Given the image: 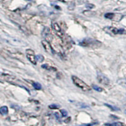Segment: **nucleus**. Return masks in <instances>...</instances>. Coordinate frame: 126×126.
Returning <instances> with one entry per match:
<instances>
[{"instance_id":"1","label":"nucleus","mask_w":126,"mask_h":126,"mask_svg":"<svg viewBox=\"0 0 126 126\" xmlns=\"http://www.w3.org/2000/svg\"><path fill=\"white\" fill-rule=\"evenodd\" d=\"M79 45L83 47H90L92 49H96L102 46L100 42L96 40L92 39V38H86L84 40H82L79 43Z\"/></svg>"},{"instance_id":"2","label":"nucleus","mask_w":126,"mask_h":126,"mask_svg":"<svg viewBox=\"0 0 126 126\" xmlns=\"http://www.w3.org/2000/svg\"><path fill=\"white\" fill-rule=\"evenodd\" d=\"M72 80H73L74 84H75L76 86H78V88L81 89L82 90L85 91V92L91 90V88L87 84H86L83 81H82L81 79L78 78L77 76H72Z\"/></svg>"},{"instance_id":"3","label":"nucleus","mask_w":126,"mask_h":126,"mask_svg":"<svg viewBox=\"0 0 126 126\" xmlns=\"http://www.w3.org/2000/svg\"><path fill=\"white\" fill-rule=\"evenodd\" d=\"M103 30L105 31L107 33H113V34H125L126 33V31L124 29H117V28L112 27H105Z\"/></svg>"},{"instance_id":"4","label":"nucleus","mask_w":126,"mask_h":126,"mask_svg":"<svg viewBox=\"0 0 126 126\" xmlns=\"http://www.w3.org/2000/svg\"><path fill=\"white\" fill-rule=\"evenodd\" d=\"M26 56L32 64L34 65L37 64V58H36L35 52L33 50L30 49L26 50Z\"/></svg>"},{"instance_id":"5","label":"nucleus","mask_w":126,"mask_h":126,"mask_svg":"<svg viewBox=\"0 0 126 126\" xmlns=\"http://www.w3.org/2000/svg\"><path fill=\"white\" fill-rule=\"evenodd\" d=\"M123 16L121 14L119 13H107L105 15V17L106 18L110 19V20H113L115 21H120L121 18H122Z\"/></svg>"},{"instance_id":"6","label":"nucleus","mask_w":126,"mask_h":126,"mask_svg":"<svg viewBox=\"0 0 126 126\" xmlns=\"http://www.w3.org/2000/svg\"><path fill=\"white\" fill-rule=\"evenodd\" d=\"M97 79L100 83L103 85H108L110 83L109 79L103 74H98L97 76Z\"/></svg>"},{"instance_id":"7","label":"nucleus","mask_w":126,"mask_h":126,"mask_svg":"<svg viewBox=\"0 0 126 126\" xmlns=\"http://www.w3.org/2000/svg\"><path fill=\"white\" fill-rule=\"evenodd\" d=\"M43 46V47H44L45 50L49 54H54V50L52 48L51 46H50V44L47 41V40H42L41 42Z\"/></svg>"},{"instance_id":"8","label":"nucleus","mask_w":126,"mask_h":126,"mask_svg":"<svg viewBox=\"0 0 126 126\" xmlns=\"http://www.w3.org/2000/svg\"><path fill=\"white\" fill-rule=\"evenodd\" d=\"M8 109L6 106H3L0 108V113L3 115L8 114Z\"/></svg>"},{"instance_id":"9","label":"nucleus","mask_w":126,"mask_h":126,"mask_svg":"<svg viewBox=\"0 0 126 126\" xmlns=\"http://www.w3.org/2000/svg\"><path fill=\"white\" fill-rule=\"evenodd\" d=\"M105 126H124V124L120 122H115L113 124H105Z\"/></svg>"},{"instance_id":"10","label":"nucleus","mask_w":126,"mask_h":126,"mask_svg":"<svg viewBox=\"0 0 126 126\" xmlns=\"http://www.w3.org/2000/svg\"><path fill=\"white\" fill-rule=\"evenodd\" d=\"M42 67L44 68V69H49V70H53V71H56V68H54V67H51L49 66L47 64H44L42 65Z\"/></svg>"},{"instance_id":"11","label":"nucleus","mask_w":126,"mask_h":126,"mask_svg":"<svg viewBox=\"0 0 126 126\" xmlns=\"http://www.w3.org/2000/svg\"><path fill=\"white\" fill-rule=\"evenodd\" d=\"M32 85L35 90H39L42 89V86L39 83H33Z\"/></svg>"},{"instance_id":"12","label":"nucleus","mask_w":126,"mask_h":126,"mask_svg":"<svg viewBox=\"0 0 126 126\" xmlns=\"http://www.w3.org/2000/svg\"><path fill=\"white\" fill-rule=\"evenodd\" d=\"M36 58H37V61H38L40 63H42L44 61V57L41 54H38L36 56Z\"/></svg>"},{"instance_id":"13","label":"nucleus","mask_w":126,"mask_h":126,"mask_svg":"<svg viewBox=\"0 0 126 126\" xmlns=\"http://www.w3.org/2000/svg\"><path fill=\"white\" fill-rule=\"evenodd\" d=\"M52 27H53V29H54L57 32H61V28L59 27V26L58 25V24L56 23H54L52 24Z\"/></svg>"},{"instance_id":"14","label":"nucleus","mask_w":126,"mask_h":126,"mask_svg":"<svg viewBox=\"0 0 126 126\" xmlns=\"http://www.w3.org/2000/svg\"><path fill=\"white\" fill-rule=\"evenodd\" d=\"M93 88L94 89V90H96V91H97V92H103V90L102 88L99 87V86H97V85H93Z\"/></svg>"},{"instance_id":"15","label":"nucleus","mask_w":126,"mask_h":126,"mask_svg":"<svg viewBox=\"0 0 126 126\" xmlns=\"http://www.w3.org/2000/svg\"><path fill=\"white\" fill-rule=\"evenodd\" d=\"M60 107V105L58 104H52L49 105V108L51 109H57Z\"/></svg>"},{"instance_id":"16","label":"nucleus","mask_w":126,"mask_h":126,"mask_svg":"<svg viewBox=\"0 0 126 126\" xmlns=\"http://www.w3.org/2000/svg\"><path fill=\"white\" fill-rule=\"evenodd\" d=\"M106 106H107L108 107L110 108V109H112V110H119V109L117 107H113V106H112V105H110L109 104H105Z\"/></svg>"},{"instance_id":"17","label":"nucleus","mask_w":126,"mask_h":126,"mask_svg":"<svg viewBox=\"0 0 126 126\" xmlns=\"http://www.w3.org/2000/svg\"><path fill=\"white\" fill-rule=\"evenodd\" d=\"M61 112L63 117H66L67 115V112L65 109H62V110H61Z\"/></svg>"},{"instance_id":"18","label":"nucleus","mask_w":126,"mask_h":126,"mask_svg":"<svg viewBox=\"0 0 126 126\" xmlns=\"http://www.w3.org/2000/svg\"><path fill=\"white\" fill-rule=\"evenodd\" d=\"M86 7L88 8H90V9H92L94 7V6L93 5V4H88L86 5Z\"/></svg>"},{"instance_id":"19","label":"nucleus","mask_w":126,"mask_h":126,"mask_svg":"<svg viewBox=\"0 0 126 126\" xmlns=\"http://www.w3.org/2000/svg\"><path fill=\"white\" fill-rule=\"evenodd\" d=\"M92 124H88V125H84L83 126H92Z\"/></svg>"}]
</instances>
